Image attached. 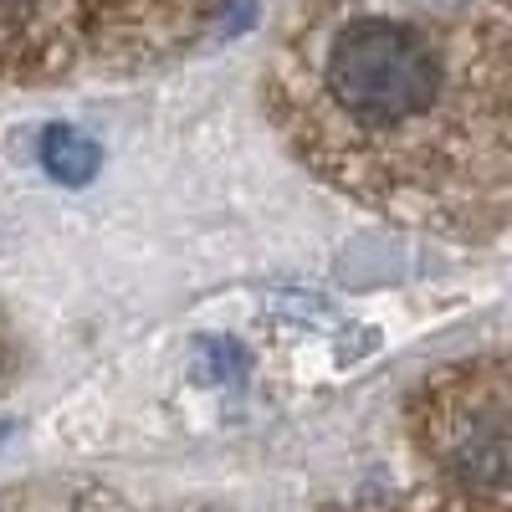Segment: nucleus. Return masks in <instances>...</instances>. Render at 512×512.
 <instances>
[{
  "label": "nucleus",
  "instance_id": "obj_1",
  "mask_svg": "<svg viewBox=\"0 0 512 512\" xmlns=\"http://www.w3.org/2000/svg\"><path fill=\"white\" fill-rule=\"evenodd\" d=\"M328 93L359 123L390 128L425 113L441 93V52L436 41L405 21H349L328 41Z\"/></svg>",
  "mask_w": 512,
  "mask_h": 512
},
{
  "label": "nucleus",
  "instance_id": "obj_3",
  "mask_svg": "<svg viewBox=\"0 0 512 512\" xmlns=\"http://www.w3.org/2000/svg\"><path fill=\"white\" fill-rule=\"evenodd\" d=\"M31 6H36V0H0V21H21Z\"/></svg>",
  "mask_w": 512,
  "mask_h": 512
},
{
  "label": "nucleus",
  "instance_id": "obj_2",
  "mask_svg": "<svg viewBox=\"0 0 512 512\" xmlns=\"http://www.w3.org/2000/svg\"><path fill=\"white\" fill-rule=\"evenodd\" d=\"M41 164H47V175L57 185H88L98 175V164H103V149L88 134H77V128L57 123V128L41 134Z\"/></svg>",
  "mask_w": 512,
  "mask_h": 512
},
{
  "label": "nucleus",
  "instance_id": "obj_4",
  "mask_svg": "<svg viewBox=\"0 0 512 512\" xmlns=\"http://www.w3.org/2000/svg\"><path fill=\"white\" fill-rule=\"evenodd\" d=\"M6 436H11V425H0V441H6Z\"/></svg>",
  "mask_w": 512,
  "mask_h": 512
}]
</instances>
